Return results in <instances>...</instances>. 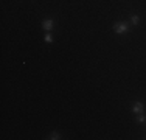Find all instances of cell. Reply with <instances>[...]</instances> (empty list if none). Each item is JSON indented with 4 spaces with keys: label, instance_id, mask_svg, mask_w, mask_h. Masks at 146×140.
I'll return each instance as SVG.
<instances>
[{
    "label": "cell",
    "instance_id": "5",
    "mask_svg": "<svg viewBox=\"0 0 146 140\" xmlns=\"http://www.w3.org/2000/svg\"><path fill=\"white\" fill-rule=\"evenodd\" d=\"M131 23L134 27H138V23H140V17H138L137 14H132L131 16Z\"/></svg>",
    "mask_w": 146,
    "mask_h": 140
},
{
    "label": "cell",
    "instance_id": "3",
    "mask_svg": "<svg viewBox=\"0 0 146 140\" xmlns=\"http://www.w3.org/2000/svg\"><path fill=\"white\" fill-rule=\"evenodd\" d=\"M53 27H54V20H51V19H45L42 20V30L47 33V31H51L53 30Z\"/></svg>",
    "mask_w": 146,
    "mask_h": 140
},
{
    "label": "cell",
    "instance_id": "6",
    "mask_svg": "<svg viewBox=\"0 0 146 140\" xmlns=\"http://www.w3.org/2000/svg\"><path fill=\"white\" fill-rule=\"evenodd\" d=\"M44 41L47 42V44H51V42H53V36L50 34V31H47V33H45V36H44Z\"/></svg>",
    "mask_w": 146,
    "mask_h": 140
},
{
    "label": "cell",
    "instance_id": "4",
    "mask_svg": "<svg viewBox=\"0 0 146 140\" xmlns=\"http://www.w3.org/2000/svg\"><path fill=\"white\" fill-rule=\"evenodd\" d=\"M47 139H50V140H61V139H62V135L59 134L58 131H53V132H51V134L48 135Z\"/></svg>",
    "mask_w": 146,
    "mask_h": 140
},
{
    "label": "cell",
    "instance_id": "2",
    "mask_svg": "<svg viewBox=\"0 0 146 140\" xmlns=\"http://www.w3.org/2000/svg\"><path fill=\"white\" fill-rule=\"evenodd\" d=\"M132 112H134L135 115L143 114V112H145V104L141 103V101H135V103L132 104Z\"/></svg>",
    "mask_w": 146,
    "mask_h": 140
},
{
    "label": "cell",
    "instance_id": "7",
    "mask_svg": "<svg viewBox=\"0 0 146 140\" xmlns=\"http://www.w3.org/2000/svg\"><path fill=\"white\" fill-rule=\"evenodd\" d=\"M137 121H138V123H146V115H145V112H143V114H138V115H137Z\"/></svg>",
    "mask_w": 146,
    "mask_h": 140
},
{
    "label": "cell",
    "instance_id": "1",
    "mask_svg": "<svg viewBox=\"0 0 146 140\" xmlns=\"http://www.w3.org/2000/svg\"><path fill=\"white\" fill-rule=\"evenodd\" d=\"M127 30H129V23L127 22H117L113 25V31L117 34H124V33H127Z\"/></svg>",
    "mask_w": 146,
    "mask_h": 140
}]
</instances>
